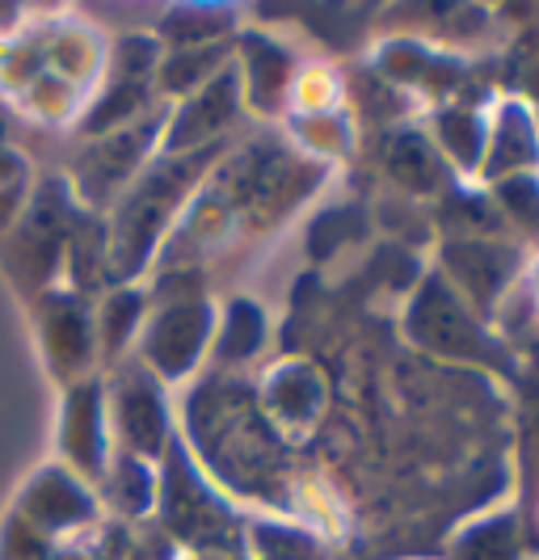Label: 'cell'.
Returning <instances> with one entry per match:
<instances>
[{"label":"cell","mask_w":539,"mask_h":560,"mask_svg":"<svg viewBox=\"0 0 539 560\" xmlns=\"http://www.w3.org/2000/svg\"><path fill=\"white\" fill-rule=\"evenodd\" d=\"M199 152L190 156H169L165 165L148 168L140 182L127 190V198L114 211V232H110V261L114 275H131L140 270V261L148 257L156 232L165 228L173 215V207L181 202L190 177L199 173Z\"/></svg>","instance_id":"obj_1"},{"label":"cell","mask_w":539,"mask_h":560,"mask_svg":"<svg viewBox=\"0 0 539 560\" xmlns=\"http://www.w3.org/2000/svg\"><path fill=\"white\" fill-rule=\"evenodd\" d=\"M114 434L136 459H152L169 443V409L148 366H122L114 384Z\"/></svg>","instance_id":"obj_2"},{"label":"cell","mask_w":539,"mask_h":560,"mask_svg":"<svg viewBox=\"0 0 539 560\" xmlns=\"http://www.w3.org/2000/svg\"><path fill=\"white\" fill-rule=\"evenodd\" d=\"M59 451L68 472L81 480H102L110 468V434H106V393L97 380L72 384L59 421Z\"/></svg>","instance_id":"obj_3"},{"label":"cell","mask_w":539,"mask_h":560,"mask_svg":"<svg viewBox=\"0 0 539 560\" xmlns=\"http://www.w3.org/2000/svg\"><path fill=\"white\" fill-rule=\"evenodd\" d=\"M43 304H38V325H43V346H47V366L56 371L59 380H77L89 371L93 359V320L89 308L72 295V291H38Z\"/></svg>","instance_id":"obj_4"},{"label":"cell","mask_w":539,"mask_h":560,"mask_svg":"<svg viewBox=\"0 0 539 560\" xmlns=\"http://www.w3.org/2000/svg\"><path fill=\"white\" fill-rule=\"evenodd\" d=\"M17 518L30 532L51 539V535L72 532V527L93 518V493H89L85 480L72 477L68 468H43L26 485V493L17 502Z\"/></svg>","instance_id":"obj_5"},{"label":"cell","mask_w":539,"mask_h":560,"mask_svg":"<svg viewBox=\"0 0 539 560\" xmlns=\"http://www.w3.org/2000/svg\"><path fill=\"white\" fill-rule=\"evenodd\" d=\"M202 341H207V308L202 304H177L165 308L143 334V359L148 371H161L177 380L181 371H190L199 359Z\"/></svg>","instance_id":"obj_6"},{"label":"cell","mask_w":539,"mask_h":560,"mask_svg":"<svg viewBox=\"0 0 539 560\" xmlns=\"http://www.w3.org/2000/svg\"><path fill=\"white\" fill-rule=\"evenodd\" d=\"M143 143H148V122H131V127H122L114 136H102V143L89 156H81V165H77V190H81V198L102 202L114 190H122L127 177L140 165Z\"/></svg>","instance_id":"obj_7"},{"label":"cell","mask_w":539,"mask_h":560,"mask_svg":"<svg viewBox=\"0 0 539 560\" xmlns=\"http://www.w3.org/2000/svg\"><path fill=\"white\" fill-rule=\"evenodd\" d=\"M232 110H236V102H232V77L207 84L199 97H190L186 110L177 114V122H173V131H169V148L173 152L199 148V140L224 131V122L232 118Z\"/></svg>","instance_id":"obj_8"},{"label":"cell","mask_w":539,"mask_h":560,"mask_svg":"<svg viewBox=\"0 0 539 560\" xmlns=\"http://www.w3.org/2000/svg\"><path fill=\"white\" fill-rule=\"evenodd\" d=\"M102 480H110V502L118 505L122 514H143V510L152 505V498H156V485H152L148 464L136 459V455H127V451L114 455Z\"/></svg>","instance_id":"obj_9"},{"label":"cell","mask_w":539,"mask_h":560,"mask_svg":"<svg viewBox=\"0 0 539 560\" xmlns=\"http://www.w3.org/2000/svg\"><path fill=\"white\" fill-rule=\"evenodd\" d=\"M140 312H143V300L136 291H114L110 300L102 304V316H97L93 334H97V346H102L106 359L122 354V346L131 341L136 325H140Z\"/></svg>","instance_id":"obj_10"}]
</instances>
